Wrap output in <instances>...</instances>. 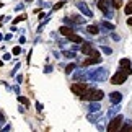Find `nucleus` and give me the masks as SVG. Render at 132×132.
<instances>
[{"label": "nucleus", "instance_id": "obj_10", "mask_svg": "<svg viewBox=\"0 0 132 132\" xmlns=\"http://www.w3.org/2000/svg\"><path fill=\"white\" fill-rule=\"evenodd\" d=\"M101 60H103V57H88L83 60V65L88 67V65H93V64H101Z\"/></svg>", "mask_w": 132, "mask_h": 132}, {"label": "nucleus", "instance_id": "obj_4", "mask_svg": "<svg viewBox=\"0 0 132 132\" xmlns=\"http://www.w3.org/2000/svg\"><path fill=\"white\" fill-rule=\"evenodd\" d=\"M126 80H127V73L122 72V70H119V72H116L113 77H111V83L113 85H122Z\"/></svg>", "mask_w": 132, "mask_h": 132}, {"label": "nucleus", "instance_id": "obj_30", "mask_svg": "<svg viewBox=\"0 0 132 132\" xmlns=\"http://www.w3.org/2000/svg\"><path fill=\"white\" fill-rule=\"evenodd\" d=\"M36 109L41 113V111H43V104H41V103H36Z\"/></svg>", "mask_w": 132, "mask_h": 132}, {"label": "nucleus", "instance_id": "obj_2", "mask_svg": "<svg viewBox=\"0 0 132 132\" xmlns=\"http://www.w3.org/2000/svg\"><path fill=\"white\" fill-rule=\"evenodd\" d=\"M122 129V116L118 114L116 118H113L108 124V132H121Z\"/></svg>", "mask_w": 132, "mask_h": 132}, {"label": "nucleus", "instance_id": "obj_37", "mask_svg": "<svg viewBox=\"0 0 132 132\" xmlns=\"http://www.w3.org/2000/svg\"><path fill=\"white\" fill-rule=\"evenodd\" d=\"M0 119H2V116H0Z\"/></svg>", "mask_w": 132, "mask_h": 132}, {"label": "nucleus", "instance_id": "obj_33", "mask_svg": "<svg viewBox=\"0 0 132 132\" xmlns=\"http://www.w3.org/2000/svg\"><path fill=\"white\" fill-rule=\"evenodd\" d=\"M2 65H3V60H0V67H2Z\"/></svg>", "mask_w": 132, "mask_h": 132}, {"label": "nucleus", "instance_id": "obj_35", "mask_svg": "<svg viewBox=\"0 0 132 132\" xmlns=\"http://www.w3.org/2000/svg\"><path fill=\"white\" fill-rule=\"evenodd\" d=\"M26 2H33V0H26Z\"/></svg>", "mask_w": 132, "mask_h": 132}, {"label": "nucleus", "instance_id": "obj_3", "mask_svg": "<svg viewBox=\"0 0 132 132\" xmlns=\"http://www.w3.org/2000/svg\"><path fill=\"white\" fill-rule=\"evenodd\" d=\"M88 85L85 83V82H77V83H73L72 87H70V90H72V93H75V95H78L80 98H82V96L87 93L88 91Z\"/></svg>", "mask_w": 132, "mask_h": 132}, {"label": "nucleus", "instance_id": "obj_28", "mask_svg": "<svg viewBox=\"0 0 132 132\" xmlns=\"http://www.w3.org/2000/svg\"><path fill=\"white\" fill-rule=\"evenodd\" d=\"M20 52H21V49H20L18 46H16V47H13V55H18Z\"/></svg>", "mask_w": 132, "mask_h": 132}, {"label": "nucleus", "instance_id": "obj_25", "mask_svg": "<svg viewBox=\"0 0 132 132\" xmlns=\"http://www.w3.org/2000/svg\"><path fill=\"white\" fill-rule=\"evenodd\" d=\"M23 20H26V16H24V15H20L18 18H15V20H13V24H16L18 21H23Z\"/></svg>", "mask_w": 132, "mask_h": 132}, {"label": "nucleus", "instance_id": "obj_17", "mask_svg": "<svg viewBox=\"0 0 132 132\" xmlns=\"http://www.w3.org/2000/svg\"><path fill=\"white\" fill-rule=\"evenodd\" d=\"M124 12H126V15H132V0L127 2V5L124 7Z\"/></svg>", "mask_w": 132, "mask_h": 132}, {"label": "nucleus", "instance_id": "obj_16", "mask_svg": "<svg viewBox=\"0 0 132 132\" xmlns=\"http://www.w3.org/2000/svg\"><path fill=\"white\" fill-rule=\"evenodd\" d=\"M87 31H88L90 34H98V33H100V28L96 26V24H91V26L87 28Z\"/></svg>", "mask_w": 132, "mask_h": 132}, {"label": "nucleus", "instance_id": "obj_5", "mask_svg": "<svg viewBox=\"0 0 132 132\" xmlns=\"http://www.w3.org/2000/svg\"><path fill=\"white\" fill-rule=\"evenodd\" d=\"M82 52L87 54V55H90V57H100V51L95 49L90 43H85V44L82 46Z\"/></svg>", "mask_w": 132, "mask_h": 132}, {"label": "nucleus", "instance_id": "obj_24", "mask_svg": "<svg viewBox=\"0 0 132 132\" xmlns=\"http://www.w3.org/2000/svg\"><path fill=\"white\" fill-rule=\"evenodd\" d=\"M101 51H103V52L104 54H113V49H111V47H108V46H103V47H101Z\"/></svg>", "mask_w": 132, "mask_h": 132}, {"label": "nucleus", "instance_id": "obj_1", "mask_svg": "<svg viewBox=\"0 0 132 132\" xmlns=\"http://www.w3.org/2000/svg\"><path fill=\"white\" fill-rule=\"evenodd\" d=\"M108 78V69L100 67L95 70H90L88 72V80H96V82H104Z\"/></svg>", "mask_w": 132, "mask_h": 132}, {"label": "nucleus", "instance_id": "obj_8", "mask_svg": "<svg viewBox=\"0 0 132 132\" xmlns=\"http://www.w3.org/2000/svg\"><path fill=\"white\" fill-rule=\"evenodd\" d=\"M121 69H122V72H126L127 75L132 73V67H130V60L129 59H121Z\"/></svg>", "mask_w": 132, "mask_h": 132}, {"label": "nucleus", "instance_id": "obj_14", "mask_svg": "<svg viewBox=\"0 0 132 132\" xmlns=\"http://www.w3.org/2000/svg\"><path fill=\"white\" fill-rule=\"evenodd\" d=\"M69 41H70V43H77V44H80V43H83V38L73 33V34H70V36H69Z\"/></svg>", "mask_w": 132, "mask_h": 132}, {"label": "nucleus", "instance_id": "obj_6", "mask_svg": "<svg viewBox=\"0 0 132 132\" xmlns=\"http://www.w3.org/2000/svg\"><path fill=\"white\" fill-rule=\"evenodd\" d=\"M109 3H113V0H98V8L106 15V16H111V12H109V8H108Z\"/></svg>", "mask_w": 132, "mask_h": 132}, {"label": "nucleus", "instance_id": "obj_18", "mask_svg": "<svg viewBox=\"0 0 132 132\" xmlns=\"http://www.w3.org/2000/svg\"><path fill=\"white\" fill-rule=\"evenodd\" d=\"M130 130H132V126H130L129 121H126L124 126H122V129H121V132H130Z\"/></svg>", "mask_w": 132, "mask_h": 132}, {"label": "nucleus", "instance_id": "obj_27", "mask_svg": "<svg viewBox=\"0 0 132 132\" xmlns=\"http://www.w3.org/2000/svg\"><path fill=\"white\" fill-rule=\"evenodd\" d=\"M64 55H65V57H75V54L73 52H69V51H64Z\"/></svg>", "mask_w": 132, "mask_h": 132}, {"label": "nucleus", "instance_id": "obj_36", "mask_svg": "<svg viewBox=\"0 0 132 132\" xmlns=\"http://www.w3.org/2000/svg\"><path fill=\"white\" fill-rule=\"evenodd\" d=\"M0 7H2V3H0Z\"/></svg>", "mask_w": 132, "mask_h": 132}, {"label": "nucleus", "instance_id": "obj_23", "mask_svg": "<svg viewBox=\"0 0 132 132\" xmlns=\"http://www.w3.org/2000/svg\"><path fill=\"white\" fill-rule=\"evenodd\" d=\"M113 7L114 8H121L122 7V0H113Z\"/></svg>", "mask_w": 132, "mask_h": 132}, {"label": "nucleus", "instance_id": "obj_26", "mask_svg": "<svg viewBox=\"0 0 132 132\" xmlns=\"http://www.w3.org/2000/svg\"><path fill=\"white\" fill-rule=\"evenodd\" d=\"M64 5H65V2H57V3L54 5V10H59V8H62Z\"/></svg>", "mask_w": 132, "mask_h": 132}, {"label": "nucleus", "instance_id": "obj_22", "mask_svg": "<svg viewBox=\"0 0 132 132\" xmlns=\"http://www.w3.org/2000/svg\"><path fill=\"white\" fill-rule=\"evenodd\" d=\"M98 118H100V111H98V113H93V114H90V116H88V121H96Z\"/></svg>", "mask_w": 132, "mask_h": 132}, {"label": "nucleus", "instance_id": "obj_21", "mask_svg": "<svg viewBox=\"0 0 132 132\" xmlns=\"http://www.w3.org/2000/svg\"><path fill=\"white\" fill-rule=\"evenodd\" d=\"M73 70H75V64H69L67 69H65V72H67V73H73Z\"/></svg>", "mask_w": 132, "mask_h": 132}, {"label": "nucleus", "instance_id": "obj_34", "mask_svg": "<svg viewBox=\"0 0 132 132\" xmlns=\"http://www.w3.org/2000/svg\"><path fill=\"white\" fill-rule=\"evenodd\" d=\"M2 39H3V36H2V34H0V41H2Z\"/></svg>", "mask_w": 132, "mask_h": 132}, {"label": "nucleus", "instance_id": "obj_11", "mask_svg": "<svg viewBox=\"0 0 132 132\" xmlns=\"http://www.w3.org/2000/svg\"><path fill=\"white\" fill-rule=\"evenodd\" d=\"M73 78L77 80V82H80V80L85 82V80L88 78V75L85 73V70H78V72H73Z\"/></svg>", "mask_w": 132, "mask_h": 132}, {"label": "nucleus", "instance_id": "obj_32", "mask_svg": "<svg viewBox=\"0 0 132 132\" xmlns=\"http://www.w3.org/2000/svg\"><path fill=\"white\" fill-rule=\"evenodd\" d=\"M127 24H129V26H132V18H129V20H127Z\"/></svg>", "mask_w": 132, "mask_h": 132}, {"label": "nucleus", "instance_id": "obj_31", "mask_svg": "<svg viewBox=\"0 0 132 132\" xmlns=\"http://www.w3.org/2000/svg\"><path fill=\"white\" fill-rule=\"evenodd\" d=\"M3 59H5V60H10V59H12V54H5Z\"/></svg>", "mask_w": 132, "mask_h": 132}, {"label": "nucleus", "instance_id": "obj_7", "mask_svg": "<svg viewBox=\"0 0 132 132\" xmlns=\"http://www.w3.org/2000/svg\"><path fill=\"white\" fill-rule=\"evenodd\" d=\"M77 8L80 10V12H82L85 16H88V18H91L93 16V12H91V10L88 8V5L85 3V2H77Z\"/></svg>", "mask_w": 132, "mask_h": 132}, {"label": "nucleus", "instance_id": "obj_15", "mask_svg": "<svg viewBox=\"0 0 132 132\" xmlns=\"http://www.w3.org/2000/svg\"><path fill=\"white\" fill-rule=\"evenodd\" d=\"M118 113H119V104H114L113 108L108 111V118H113V116H114V114H118Z\"/></svg>", "mask_w": 132, "mask_h": 132}, {"label": "nucleus", "instance_id": "obj_19", "mask_svg": "<svg viewBox=\"0 0 132 132\" xmlns=\"http://www.w3.org/2000/svg\"><path fill=\"white\" fill-rule=\"evenodd\" d=\"M101 26H103L104 29H111V31L114 29V24L113 23H108V21H103V23H101Z\"/></svg>", "mask_w": 132, "mask_h": 132}, {"label": "nucleus", "instance_id": "obj_12", "mask_svg": "<svg viewBox=\"0 0 132 132\" xmlns=\"http://www.w3.org/2000/svg\"><path fill=\"white\" fill-rule=\"evenodd\" d=\"M59 31H60V34H64V36H67V38L70 36V34H73V29L70 26H60Z\"/></svg>", "mask_w": 132, "mask_h": 132}, {"label": "nucleus", "instance_id": "obj_9", "mask_svg": "<svg viewBox=\"0 0 132 132\" xmlns=\"http://www.w3.org/2000/svg\"><path fill=\"white\" fill-rule=\"evenodd\" d=\"M109 100H111V103L119 104L121 101H122V93H119V91H113V93H109Z\"/></svg>", "mask_w": 132, "mask_h": 132}, {"label": "nucleus", "instance_id": "obj_13", "mask_svg": "<svg viewBox=\"0 0 132 132\" xmlns=\"http://www.w3.org/2000/svg\"><path fill=\"white\" fill-rule=\"evenodd\" d=\"M100 109H101V106H100V103H96V101H91L90 106H88V111H90V113H98Z\"/></svg>", "mask_w": 132, "mask_h": 132}, {"label": "nucleus", "instance_id": "obj_29", "mask_svg": "<svg viewBox=\"0 0 132 132\" xmlns=\"http://www.w3.org/2000/svg\"><path fill=\"white\" fill-rule=\"evenodd\" d=\"M111 38H113L114 41H119V36H118V34H116V33H111Z\"/></svg>", "mask_w": 132, "mask_h": 132}, {"label": "nucleus", "instance_id": "obj_20", "mask_svg": "<svg viewBox=\"0 0 132 132\" xmlns=\"http://www.w3.org/2000/svg\"><path fill=\"white\" fill-rule=\"evenodd\" d=\"M18 101H20V103H23L24 106H28V104H29V100H28V98H24V96H18Z\"/></svg>", "mask_w": 132, "mask_h": 132}]
</instances>
